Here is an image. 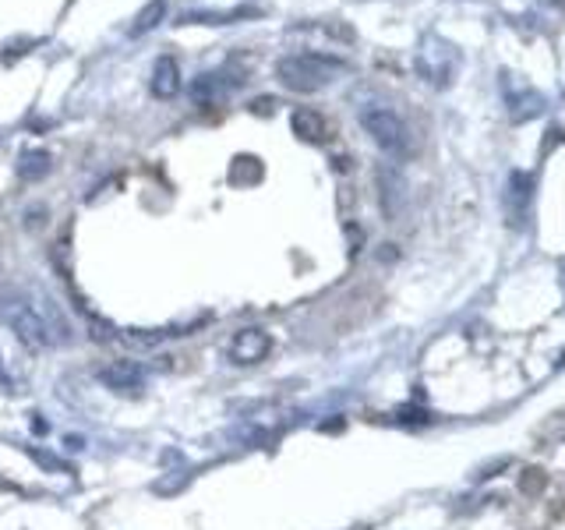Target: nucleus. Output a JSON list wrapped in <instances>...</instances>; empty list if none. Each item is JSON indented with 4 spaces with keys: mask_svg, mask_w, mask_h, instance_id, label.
I'll return each instance as SVG.
<instances>
[{
    "mask_svg": "<svg viewBox=\"0 0 565 530\" xmlns=\"http://www.w3.org/2000/svg\"><path fill=\"white\" fill-rule=\"evenodd\" d=\"M0 315L18 333V340H25L36 350L71 343V322H68V315L43 290H32V286H11V290H4L0 293Z\"/></svg>",
    "mask_w": 565,
    "mask_h": 530,
    "instance_id": "nucleus-1",
    "label": "nucleus"
},
{
    "mask_svg": "<svg viewBox=\"0 0 565 530\" xmlns=\"http://www.w3.org/2000/svg\"><path fill=\"white\" fill-rule=\"evenodd\" d=\"M343 64L325 53H290L276 64V78L290 92H318L336 82Z\"/></svg>",
    "mask_w": 565,
    "mask_h": 530,
    "instance_id": "nucleus-2",
    "label": "nucleus"
},
{
    "mask_svg": "<svg viewBox=\"0 0 565 530\" xmlns=\"http://www.w3.org/2000/svg\"><path fill=\"white\" fill-rule=\"evenodd\" d=\"M361 124H364V132L375 138V145L386 156L407 159L414 152V134H410L407 121L396 110H389V107H364L361 110Z\"/></svg>",
    "mask_w": 565,
    "mask_h": 530,
    "instance_id": "nucleus-3",
    "label": "nucleus"
},
{
    "mask_svg": "<svg viewBox=\"0 0 565 530\" xmlns=\"http://www.w3.org/2000/svg\"><path fill=\"white\" fill-rule=\"evenodd\" d=\"M237 75H227V71H209V75H198L195 82H191V100L195 103H202V107H212V103H219L227 92H234L237 89Z\"/></svg>",
    "mask_w": 565,
    "mask_h": 530,
    "instance_id": "nucleus-4",
    "label": "nucleus"
},
{
    "mask_svg": "<svg viewBox=\"0 0 565 530\" xmlns=\"http://www.w3.org/2000/svg\"><path fill=\"white\" fill-rule=\"evenodd\" d=\"M99 382L110 386V389H117V393H135V389L145 386V372L135 361H114V365H107L99 372Z\"/></svg>",
    "mask_w": 565,
    "mask_h": 530,
    "instance_id": "nucleus-5",
    "label": "nucleus"
},
{
    "mask_svg": "<svg viewBox=\"0 0 565 530\" xmlns=\"http://www.w3.org/2000/svg\"><path fill=\"white\" fill-rule=\"evenodd\" d=\"M230 354H234V361H241V365H255V361H262V357L269 354V336H266L262 329H244V333H237V340L230 343Z\"/></svg>",
    "mask_w": 565,
    "mask_h": 530,
    "instance_id": "nucleus-6",
    "label": "nucleus"
},
{
    "mask_svg": "<svg viewBox=\"0 0 565 530\" xmlns=\"http://www.w3.org/2000/svg\"><path fill=\"white\" fill-rule=\"evenodd\" d=\"M152 92H155L159 100H170V96L180 92V68H177L173 57H159V60L152 64Z\"/></svg>",
    "mask_w": 565,
    "mask_h": 530,
    "instance_id": "nucleus-7",
    "label": "nucleus"
},
{
    "mask_svg": "<svg viewBox=\"0 0 565 530\" xmlns=\"http://www.w3.org/2000/svg\"><path fill=\"white\" fill-rule=\"evenodd\" d=\"M46 170H50V152H46V149H28V152H21V159H18V177H21V181H39Z\"/></svg>",
    "mask_w": 565,
    "mask_h": 530,
    "instance_id": "nucleus-8",
    "label": "nucleus"
},
{
    "mask_svg": "<svg viewBox=\"0 0 565 530\" xmlns=\"http://www.w3.org/2000/svg\"><path fill=\"white\" fill-rule=\"evenodd\" d=\"M163 18H166V0H148V4L139 11L135 25H131V39H139V36H145V32H152Z\"/></svg>",
    "mask_w": 565,
    "mask_h": 530,
    "instance_id": "nucleus-9",
    "label": "nucleus"
},
{
    "mask_svg": "<svg viewBox=\"0 0 565 530\" xmlns=\"http://www.w3.org/2000/svg\"><path fill=\"white\" fill-rule=\"evenodd\" d=\"M293 132L300 134L304 141H322L325 138V121L314 110H297L293 114Z\"/></svg>",
    "mask_w": 565,
    "mask_h": 530,
    "instance_id": "nucleus-10",
    "label": "nucleus"
}]
</instances>
